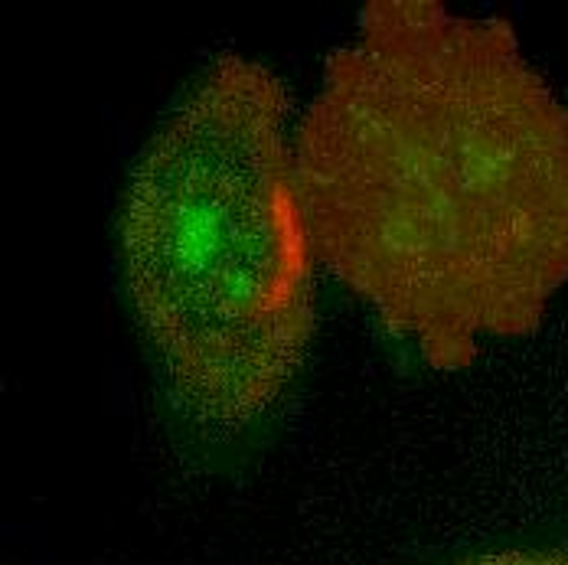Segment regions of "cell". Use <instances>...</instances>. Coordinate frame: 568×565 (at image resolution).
<instances>
[{"mask_svg": "<svg viewBox=\"0 0 568 565\" xmlns=\"http://www.w3.org/2000/svg\"><path fill=\"white\" fill-rule=\"evenodd\" d=\"M314 255L438 370L568 282V109L510 23L373 0L294 134Z\"/></svg>", "mask_w": 568, "mask_h": 565, "instance_id": "obj_1", "label": "cell"}, {"mask_svg": "<svg viewBox=\"0 0 568 565\" xmlns=\"http://www.w3.org/2000/svg\"><path fill=\"white\" fill-rule=\"evenodd\" d=\"M287 114L268 65L223 57L154 134L124 200L134 314L186 412L223 435L282 396L314 334Z\"/></svg>", "mask_w": 568, "mask_h": 565, "instance_id": "obj_2", "label": "cell"}, {"mask_svg": "<svg viewBox=\"0 0 568 565\" xmlns=\"http://www.w3.org/2000/svg\"><path fill=\"white\" fill-rule=\"evenodd\" d=\"M460 565H568V556L559 553H494Z\"/></svg>", "mask_w": 568, "mask_h": 565, "instance_id": "obj_3", "label": "cell"}]
</instances>
